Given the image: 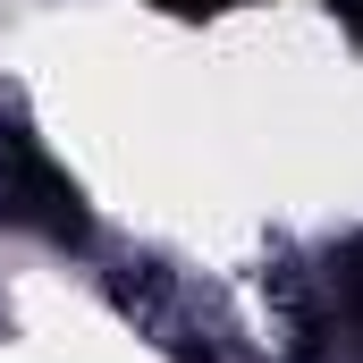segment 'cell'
I'll use <instances>...</instances> for the list:
<instances>
[{
  "instance_id": "cell-1",
  "label": "cell",
  "mask_w": 363,
  "mask_h": 363,
  "mask_svg": "<svg viewBox=\"0 0 363 363\" xmlns=\"http://www.w3.org/2000/svg\"><path fill=\"white\" fill-rule=\"evenodd\" d=\"M0 194H9L17 211H34L43 228H60V237H77V228H85V211H77V186L60 178V169L34 152V135H17V127L0 135Z\"/></svg>"
},
{
  "instance_id": "cell-2",
  "label": "cell",
  "mask_w": 363,
  "mask_h": 363,
  "mask_svg": "<svg viewBox=\"0 0 363 363\" xmlns=\"http://www.w3.org/2000/svg\"><path fill=\"white\" fill-rule=\"evenodd\" d=\"M330 296H338V321L363 338V237H347V245L330 254Z\"/></svg>"
},
{
  "instance_id": "cell-3",
  "label": "cell",
  "mask_w": 363,
  "mask_h": 363,
  "mask_svg": "<svg viewBox=\"0 0 363 363\" xmlns=\"http://www.w3.org/2000/svg\"><path fill=\"white\" fill-rule=\"evenodd\" d=\"M152 9H169V17H220V9H245V0H152Z\"/></svg>"
},
{
  "instance_id": "cell-4",
  "label": "cell",
  "mask_w": 363,
  "mask_h": 363,
  "mask_svg": "<svg viewBox=\"0 0 363 363\" xmlns=\"http://www.w3.org/2000/svg\"><path fill=\"white\" fill-rule=\"evenodd\" d=\"M330 9H338V17L355 26V43H363V0H330Z\"/></svg>"
}]
</instances>
